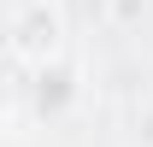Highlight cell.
Returning a JSON list of instances; mask_svg holds the SVG:
<instances>
[{
  "instance_id": "cell-2",
  "label": "cell",
  "mask_w": 153,
  "mask_h": 147,
  "mask_svg": "<svg viewBox=\"0 0 153 147\" xmlns=\"http://www.w3.org/2000/svg\"><path fill=\"white\" fill-rule=\"evenodd\" d=\"M53 41H59V18L47 12V6H24L18 24H12V53L30 59V65H41V59H53Z\"/></svg>"
},
{
  "instance_id": "cell-1",
  "label": "cell",
  "mask_w": 153,
  "mask_h": 147,
  "mask_svg": "<svg viewBox=\"0 0 153 147\" xmlns=\"http://www.w3.org/2000/svg\"><path fill=\"white\" fill-rule=\"evenodd\" d=\"M71 106H76V71L65 59H41L36 71H30V112H36L41 124H59Z\"/></svg>"
}]
</instances>
